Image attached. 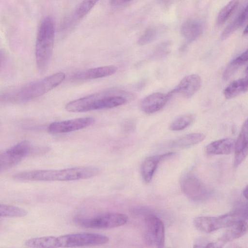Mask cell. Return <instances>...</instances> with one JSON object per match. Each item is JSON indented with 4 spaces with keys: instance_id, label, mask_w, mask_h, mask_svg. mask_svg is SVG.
Returning <instances> with one entry per match:
<instances>
[{
    "instance_id": "obj_1",
    "label": "cell",
    "mask_w": 248,
    "mask_h": 248,
    "mask_svg": "<svg viewBox=\"0 0 248 248\" xmlns=\"http://www.w3.org/2000/svg\"><path fill=\"white\" fill-rule=\"evenodd\" d=\"M108 241L105 235L83 232L32 238L27 240L25 245L31 248H73L101 245Z\"/></svg>"
},
{
    "instance_id": "obj_2",
    "label": "cell",
    "mask_w": 248,
    "mask_h": 248,
    "mask_svg": "<svg viewBox=\"0 0 248 248\" xmlns=\"http://www.w3.org/2000/svg\"><path fill=\"white\" fill-rule=\"evenodd\" d=\"M101 170L95 167H78L61 170H42L22 171L14 178L21 181H70L86 179L99 174Z\"/></svg>"
},
{
    "instance_id": "obj_3",
    "label": "cell",
    "mask_w": 248,
    "mask_h": 248,
    "mask_svg": "<svg viewBox=\"0 0 248 248\" xmlns=\"http://www.w3.org/2000/svg\"><path fill=\"white\" fill-rule=\"evenodd\" d=\"M130 94L123 91H107L91 94L69 102L65 109L71 112H83L111 108L125 104Z\"/></svg>"
},
{
    "instance_id": "obj_4",
    "label": "cell",
    "mask_w": 248,
    "mask_h": 248,
    "mask_svg": "<svg viewBox=\"0 0 248 248\" xmlns=\"http://www.w3.org/2000/svg\"><path fill=\"white\" fill-rule=\"evenodd\" d=\"M55 25L53 18L46 16L39 27L35 42V59L38 70L45 72L49 64L54 47Z\"/></svg>"
},
{
    "instance_id": "obj_5",
    "label": "cell",
    "mask_w": 248,
    "mask_h": 248,
    "mask_svg": "<svg viewBox=\"0 0 248 248\" xmlns=\"http://www.w3.org/2000/svg\"><path fill=\"white\" fill-rule=\"evenodd\" d=\"M65 74L59 72L43 79L29 83L23 87L3 95L2 99L8 101L24 102L39 97L60 85L65 78Z\"/></svg>"
},
{
    "instance_id": "obj_6",
    "label": "cell",
    "mask_w": 248,
    "mask_h": 248,
    "mask_svg": "<svg viewBox=\"0 0 248 248\" xmlns=\"http://www.w3.org/2000/svg\"><path fill=\"white\" fill-rule=\"evenodd\" d=\"M241 218L247 219V215L243 210L238 208L218 217H198L194 218L193 223L201 231L211 233L221 228H226Z\"/></svg>"
},
{
    "instance_id": "obj_7",
    "label": "cell",
    "mask_w": 248,
    "mask_h": 248,
    "mask_svg": "<svg viewBox=\"0 0 248 248\" xmlns=\"http://www.w3.org/2000/svg\"><path fill=\"white\" fill-rule=\"evenodd\" d=\"M128 217L119 213H108L92 217H76L75 223L82 227L106 229L117 228L126 224Z\"/></svg>"
},
{
    "instance_id": "obj_8",
    "label": "cell",
    "mask_w": 248,
    "mask_h": 248,
    "mask_svg": "<svg viewBox=\"0 0 248 248\" xmlns=\"http://www.w3.org/2000/svg\"><path fill=\"white\" fill-rule=\"evenodd\" d=\"M135 214L144 217L146 231L144 238L146 244L157 248L163 247L165 244V228L160 218L141 209H136Z\"/></svg>"
},
{
    "instance_id": "obj_9",
    "label": "cell",
    "mask_w": 248,
    "mask_h": 248,
    "mask_svg": "<svg viewBox=\"0 0 248 248\" xmlns=\"http://www.w3.org/2000/svg\"><path fill=\"white\" fill-rule=\"evenodd\" d=\"M183 193L191 201L196 202L204 201L211 196V190L193 174L184 175L180 180Z\"/></svg>"
},
{
    "instance_id": "obj_10",
    "label": "cell",
    "mask_w": 248,
    "mask_h": 248,
    "mask_svg": "<svg viewBox=\"0 0 248 248\" xmlns=\"http://www.w3.org/2000/svg\"><path fill=\"white\" fill-rule=\"evenodd\" d=\"M94 122V119L90 117L55 122L48 126V131L53 134L69 133L86 128Z\"/></svg>"
},
{
    "instance_id": "obj_11",
    "label": "cell",
    "mask_w": 248,
    "mask_h": 248,
    "mask_svg": "<svg viewBox=\"0 0 248 248\" xmlns=\"http://www.w3.org/2000/svg\"><path fill=\"white\" fill-rule=\"evenodd\" d=\"M202 85L201 78L192 74L184 78L174 89L169 92L171 96L178 94L185 98H190L199 91Z\"/></svg>"
},
{
    "instance_id": "obj_12",
    "label": "cell",
    "mask_w": 248,
    "mask_h": 248,
    "mask_svg": "<svg viewBox=\"0 0 248 248\" xmlns=\"http://www.w3.org/2000/svg\"><path fill=\"white\" fill-rule=\"evenodd\" d=\"M171 97L169 93H153L142 100L140 104L141 109L147 114L154 113L161 109Z\"/></svg>"
},
{
    "instance_id": "obj_13",
    "label": "cell",
    "mask_w": 248,
    "mask_h": 248,
    "mask_svg": "<svg viewBox=\"0 0 248 248\" xmlns=\"http://www.w3.org/2000/svg\"><path fill=\"white\" fill-rule=\"evenodd\" d=\"M248 127L247 120L244 122L234 145V166H238L248 155Z\"/></svg>"
},
{
    "instance_id": "obj_14",
    "label": "cell",
    "mask_w": 248,
    "mask_h": 248,
    "mask_svg": "<svg viewBox=\"0 0 248 248\" xmlns=\"http://www.w3.org/2000/svg\"><path fill=\"white\" fill-rule=\"evenodd\" d=\"M175 155L174 153H167L159 155L148 157L143 162L141 166V174L143 180L150 182L154 175L159 163L163 160L168 158Z\"/></svg>"
},
{
    "instance_id": "obj_15",
    "label": "cell",
    "mask_w": 248,
    "mask_h": 248,
    "mask_svg": "<svg viewBox=\"0 0 248 248\" xmlns=\"http://www.w3.org/2000/svg\"><path fill=\"white\" fill-rule=\"evenodd\" d=\"M117 70L114 65H108L90 68L75 74L73 78L75 80H87L102 78L115 74Z\"/></svg>"
},
{
    "instance_id": "obj_16",
    "label": "cell",
    "mask_w": 248,
    "mask_h": 248,
    "mask_svg": "<svg viewBox=\"0 0 248 248\" xmlns=\"http://www.w3.org/2000/svg\"><path fill=\"white\" fill-rule=\"evenodd\" d=\"M226 228L219 238V241L221 242H229L242 236L247 231V219H238Z\"/></svg>"
},
{
    "instance_id": "obj_17",
    "label": "cell",
    "mask_w": 248,
    "mask_h": 248,
    "mask_svg": "<svg viewBox=\"0 0 248 248\" xmlns=\"http://www.w3.org/2000/svg\"><path fill=\"white\" fill-rule=\"evenodd\" d=\"M235 141L231 138H225L213 141L205 147V152L209 155H228L234 150Z\"/></svg>"
},
{
    "instance_id": "obj_18",
    "label": "cell",
    "mask_w": 248,
    "mask_h": 248,
    "mask_svg": "<svg viewBox=\"0 0 248 248\" xmlns=\"http://www.w3.org/2000/svg\"><path fill=\"white\" fill-rule=\"evenodd\" d=\"M203 30V23L197 19H188L181 27V33L187 41L192 42L197 39Z\"/></svg>"
},
{
    "instance_id": "obj_19",
    "label": "cell",
    "mask_w": 248,
    "mask_h": 248,
    "mask_svg": "<svg viewBox=\"0 0 248 248\" xmlns=\"http://www.w3.org/2000/svg\"><path fill=\"white\" fill-rule=\"evenodd\" d=\"M205 138V135L202 133L188 134L171 141L170 146L174 148L187 147L202 142Z\"/></svg>"
},
{
    "instance_id": "obj_20",
    "label": "cell",
    "mask_w": 248,
    "mask_h": 248,
    "mask_svg": "<svg viewBox=\"0 0 248 248\" xmlns=\"http://www.w3.org/2000/svg\"><path fill=\"white\" fill-rule=\"evenodd\" d=\"M248 13L247 5L237 16L226 27L221 34L222 40H225L230 37L240 27L243 26L247 21Z\"/></svg>"
},
{
    "instance_id": "obj_21",
    "label": "cell",
    "mask_w": 248,
    "mask_h": 248,
    "mask_svg": "<svg viewBox=\"0 0 248 248\" xmlns=\"http://www.w3.org/2000/svg\"><path fill=\"white\" fill-rule=\"evenodd\" d=\"M248 88L247 78H242L231 82L224 90V95L226 99H232L247 92Z\"/></svg>"
},
{
    "instance_id": "obj_22",
    "label": "cell",
    "mask_w": 248,
    "mask_h": 248,
    "mask_svg": "<svg viewBox=\"0 0 248 248\" xmlns=\"http://www.w3.org/2000/svg\"><path fill=\"white\" fill-rule=\"evenodd\" d=\"M247 61L248 51L246 50L228 64L222 75L223 80L226 81L230 79Z\"/></svg>"
},
{
    "instance_id": "obj_23",
    "label": "cell",
    "mask_w": 248,
    "mask_h": 248,
    "mask_svg": "<svg viewBox=\"0 0 248 248\" xmlns=\"http://www.w3.org/2000/svg\"><path fill=\"white\" fill-rule=\"evenodd\" d=\"M22 158L13 153L9 149L0 154V172L7 170L19 163Z\"/></svg>"
},
{
    "instance_id": "obj_24",
    "label": "cell",
    "mask_w": 248,
    "mask_h": 248,
    "mask_svg": "<svg viewBox=\"0 0 248 248\" xmlns=\"http://www.w3.org/2000/svg\"><path fill=\"white\" fill-rule=\"evenodd\" d=\"M27 214L24 209L11 205L0 203V217H23Z\"/></svg>"
},
{
    "instance_id": "obj_25",
    "label": "cell",
    "mask_w": 248,
    "mask_h": 248,
    "mask_svg": "<svg viewBox=\"0 0 248 248\" xmlns=\"http://www.w3.org/2000/svg\"><path fill=\"white\" fill-rule=\"evenodd\" d=\"M239 3V0H231L224 7L218 15L217 18V24L222 25L224 24L237 8Z\"/></svg>"
},
{
    "instance_id": "obj_26",
    "label": "cell",
    "mask_w": 248,
    "mask_h": 248,
    "mask_svg": "<svg viewBox=\"0 0 248 248\" xmlns=\"http://www.w3.org/2000/svg\"><path fill=\"white\" fill-rule=\"evenodd\" d=\"M161 31L162 30L159 27H148L139 37L138 43L140 46L149 44L158 36Z\"/></svg>"
},
{
    "instance_id": "obj_27",
    "label": "cell",
    "mask_w": 248,
    "mask_h": 248,
    "mask_svg": "<svg viewBox=\"0 0 248 248\" xmlns=\"http://www.w3.org/2000/svg\"><path fill=\"white\" fill-rule=\"evenodd\" d=\"M194 118V116L192 114L182 115L171 123L169 126V128L172 131L183 130L192 123Z\"/></svg>"
},
{
    "instance_id": "obj_28",
    "label": "cell",
    "mask_w": 248,
    "mask_h": 248,
    "mask_svg": "<svg viewBox=\"0 0 248 248\" xmlns=\"http://www.w3.org/2000/svg\"><path fill=\"white\" fill-rule=\"evenodd\" d=\"M99 0H83L74 14L75 17L81 19L87 15Z\"/></svg>"
},
{
    "instance_id": "obj_29",
    "label": "cell",
    "mask_w": 248,
    "mask_h": 248,
    "mask_svg": "<svg viewBox=\"0 0 248 248\" xmlns=\"http://www.w3.org/2000/svg\"><path fill=\"white\" fill-rule=\"evenodd\" d=\"M170 43L166 41L159 44L154 53V57L157 59L162 58L167 55L170 52Z\"/></svg>"
},
{
    "instance_id": "obj_30",
    "label": "cell",
    "mask_w": 248,
    "mask_h": 248,
    "mask_svg": "<svg viewBox=\"0 0 248 248\" xmlns=\"http://www.w3.org/2000/svg\"><path fill=\"white\" fill-rule=\"evenodd\" d=\"M194 245V247L195 248H216L221 247L219 244L202 238L197 239Z\"/></svg>"
},
{
    "instance_id": "obj_31",
    "label": "cell",
    "mask_w": 248,
    "mask_h": 248,
    "mask_svg": "<svg viewBox=\"0 0 248 248\" xmlns=\"http://www.w3.org/2000/svg\"><path fill=\"white\" fill-rule=\"evenodd\" d=\"M136 125V123L134 120H128L124 123L123 128L124 131L130 132L135 129Z\"/></svg>"
},
{
    "instance_id": "obj_32",
    "label": "cell",
    "mask_w": 248,
    "mask_h": 248,
    "mask_svg": "<svg viewBox=\"0 0 248 248\" xmlns=\"http://www.w3.org/2000/svg\"><path fill=\"white\" fill-rule=\"evenodd\" d=\"M6 53L3 49H0V69L3 67L6 60Z\"/></svg>"
},
{
    "instance_id": "obj_33",
    "label": "cell",
    "mask_w": 248,
    "mask_h": 248,
    "mask_svg": "<svg viewBox=\"0 0 248 248\" xmlns=\"http://www.w3.org/2000/svg\"><path fill=\"white\" fill-rule=\"evenodd\" d=\"M131 0H111V3L113 5H120Z\"/></svg>"
},
{
    "instance_id": "obj_34",
    "label": "cell",
    "mask_w": 248,
    "mask_h": 248,
    "mask_svg": "<svg viewBox=\"0 0 248 248\" xmlns=\"http://www.w3.org/2000/svg\"><path fill=\"white\" fill-rule=\"evenodd\" d=\"M172 0H156L157 3L162 6H167L169 5Z\"/></svg>"
},
{
    "instance_id": "obj_35",
    "label": "cell",
    "mask_w": 248,
    "mask_h": 248,
    "mask_svg": "<svg viewBox=\"0 0 248 248\" xmlns=\"http://www.w3.org/2000/svg\"><path fill=\"white\" fill-rule=\"evenodd\" d=\"M243 196L244 197V198H245V199L247 200V198H248V187L247 186H246L244 190H243Z\"/></svg>"
},
{
    "instance_id": "obj_36",
    "label": "cell",
    "mask_w": 248,
    "mask_h": 248,
    "mask_svg": "<svg viewBox=\"0 0 248 248\" xmlns=\"http://www.w3.org/2000/svg\"><path fill=\"white\" fill-rule=\"evenodd\" d=\"M248 34V27L247 26L245 29H244V31H243V34L244 35H247Z\"/></svg>"
}]
</instances>
